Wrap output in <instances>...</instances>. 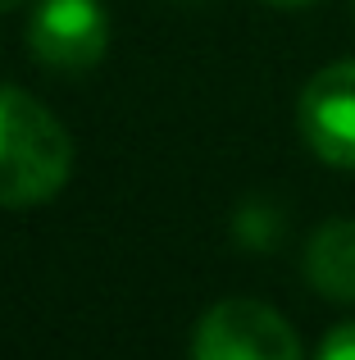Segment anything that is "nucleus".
Masks as SVG:
<instances>
[{
    "instance_id": "obj_1",
    "label": "nucleus",
    "mask_w": 355,
    "mask_h": 360,
    "mask_svg": "<svg viewBox=\"0 0 355 360\" xmlns=\"http://www.w3.org/2000/svg\"><path fill=\"white\" fill-rule=\"evenodd\" d=\"M73 141L64 123L18 87H0V205L27 210L69 183Z\"/></svg>"
},
{
    "instance_id": "obj_2",
    "label": "nucleus",
    "mask_w": 355,
    "mask_h": 360,
    "mask_svg": "<svg viewBox=\"0 0 355 360\" xmlns=\"http://www.w3.org/2000/svg\"><path fill=\"white\" fill-rule=\"evenodd\" d=\"M192 360H301V338L274 306L232 297L196 324Z\"/></svg>"
},
{
    "instance_id": "obj_3",
    "label": "nucleus",
    "mask_w": 355,
    "mask_h": 360,
    "mask_svg": "<svg viewBox=\"0 0 355 360\" xmlns=\"http://www.w3.org/2000/svg\"><path fill=\"white\" fill-rule=\"evenodd\" d=\"M27 46L55 73H87L105 60L109 14L100 0H41L27 27Z\"/></svg>"
},
{
    "instance_id": "obj_4",
    "label": "nucleus",
    "mask_w": 355,
    "mask_h": 360,
    "mask_svg": "<svg viewBox=\"0 0 355 360\" xmlns=\"http://www.w3.org/2000/svg\"><path fill=\"white\" fill-rule=\"evenodd\" d=\"M296 123L323 165L355 169V60H337L305 82Z\"/></svg>"
},
{
    "instance_id": "obj_5",
    "label": "nucleus",
    "mask_w": 355,
    "mask_h": 360,
    "mask_svg": "<svg viewBox=\"0 0 355 360\" xmlns=\"http://www.w3.org/2000/svg\"><path fill=\"white\" fill-rule=\"evenodd\" d=\"M305 278L328 301H355V219H333L310 238Z\"/></svg>"
},
{
    "instance_id": "obj_6",
    "label": "nucleus",
    "mask_w": 355,
    "mask_h": 360,
    "mask_svg": "<svg viewBox=\"0 0 355 360\" xmlns=\"http://www.w3.org/2000/svg\"><path fill=\"white\" fill-rule=\"evenodd\" d=\"M278 229H283V219H278L269 205H241L237 214V238L250 246V251H269L278 238Z\"/></svg>"
},
{
    "instance_id": "obj_7",
    "label": "nucleus",
    "mask_w": 355,
    "mask_h": 360,
    "mask_svg": "<svg viewBox=\"0 0 355 360\" xmlns=\"http://www.w3.org/2000/svg\"><path fill=\"white\" fill-rule=\"evenodd\" d=\"M314 360H355V319L333 328V333L319 342V356Z\"/></svg>"
},
{
    "instance_id": "obj_8",
    "label": "nucleus",
    "mask_w": 355,
    "mask_h": 360,
    "mask_svg": "<svg viewBox=\"0 0 355 360\" xmlns=\"http://www.w3.org/2000/svg\"><path fill=\"white\" fill-rule=\"evenodd\" d=\"M269 5H283V9H301V5H314V0H269Z\"/></svg>"
},
{
    "instance_id": "obj_9",
    "label": "nucleus",
    "mask_w": 355,
    "mask_h": 360,
    "mask_svg": "<svg viewBox=\"0 0 355 360\" xmlns=\"http://www.w3.org/2000/svg\"><path fill=\"white\" fill-rule=\"evenodd\" d=\"M18 5H27V0H0V9H18Z\"/></svg>"
}]
</instances>
